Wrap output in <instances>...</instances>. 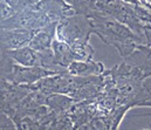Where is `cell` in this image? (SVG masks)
Masks as SVG:
<instances>
[{"label":"cell","instance_id":"cell-11","mask_svg":"<svg viewBox=\"0 0 151 130\" xmlns=\"http://www.w3.org/2000/svg\"><path fill=\"white\" fill-rule=\"evenodd\" d=\"M142 130H151V126H149L148 128H145V129H142Z\"/></svg>","mask_w":151,"mask_h":130},{"label":"cell","instance_id":"cell-5","mask_svg":"<svg viewBox=\"0 0 151 130\" xmlns=\"http://www.w3.org/2000/svg\"><path fill=\"white\" fill-rule=\"evenodd\" d=\"M8 56L12 61L22 67H40V60L37 50L32 49L31 47H21L18 49L7 50Z\"/></svg>","mask_w":151,"mask_h":130},{"label":"cell","instance_id":"cell-9","mask_svg":"<svg viewBox=\"0 0 151 130\" xmlns=\"http://www.w3.org/2000/svg\"><path fill=\"white\" fill-rule=\"evenodd\" d=\"M14 14H15V12H14L5 1H1V2H0V28H1L2 25H4L9 18H12Z\"/></svg>","mask_w":151,"mask_h":130},{"label":"cell","instance_id":"cell-4","mask_svg":"<svg viewBox=\"0 0 151 130\" xmlns=\"http://www.w3.org/2000/svg\"><path fill=\"white\" fill-rule=\"evenodd\" d=\"M124 62L136 68L143 79L151 78V48L144 45L137 46V48L129 54Z\"/></svg>","mask_w":151,"mask_h":130},{"label":"cell","instance_id":"cell-7","mask_svg":"<svg viewBox=\"0 0 151 130\" xmlns=\"http://www.w3.org/2000/svg\"><path fill=\"white\" fill-rule=\"evenodd\" d=\"M74 103L75 101L66 94H50L47 95L45 100V106H47L48 109L56 116L67 114Z\"/></svg>","mask_w":151,"mask_h":130},{"label":"cell","instance_id":"cell-12","mask_svg":"<svg viewBox=\"0 0 151 130\" xmlns=\"http://www.w3.org/2000/svg\"><path fill=\"white\" fill-rule=\"evenodd\" d=\"M1 1H4V0H0V2H1Z\"/></svg>","mask_w":151,"mask_h":130},{"label":"cell","instance_id":"cell-8","mask_svg":"<svg viewBox=\"0 0 151 130\" xmlns=\"http://www.w3.org/2000/svg\"><path fill=\"white\" fill-rule=\"evenodd\" d=\"M18 130H40L39 123L29 116H22L13 120Z\"/></svg>","mask_w":151,"mask_h":130},{"label":"cell","instance_id":"cell-6","mask_svg":"<svg viewBox=\"0 0 151 130\" xmlns=\"http://www.w3.org/2000/svg\"><path fill=\"white\" fill-rule=\"evenodd\" d=\"M67 73L73 76H93L102 75L104 67L100 62L91 61H74L67 67Z\"/></svg>","mask_w":151,"mask_h":130},{"label":"cell","instance_id":"cell-3","mask_svg":"<svg viewBox=\"0 0 151 130\" xmlns=\"http://www.w3.org/2000/svg\"><path fill=\"white\" fill-rule=\"evenodd\" d=\"M49 75H54V74L43 69L42 67H22L14 63L8 82H12L15 85L33 86L39 80Z\"/></svg>","mask_w":151,"mask_h":130},{"label":"cell","instance_id":"cell-10","mask_svg":"<svg viewBox=\"0 0 151 130\" xmlns=\"http://www.w3.org/2000/svg\"><path fill=\"white\" fill-rule=\"evenodd\" d=\"M75 130H95L94 127L90 124V122H87V123H83L81 126H78Z\"/></svg>","mask_w":151,"mask_h":130},{"label":"cell","instance_id":"cell-2","mask_svg":"<svg viewBox=\"0 0 151 130\" xmlns=\"http://www.w3.org/2000/svg\"><path fill=\"white\" fill-rule=\"evenodd\" d=\"M93 33L94 28L89 18L80 14L60 20L55 29L58 40L66 42L70 47H82L89 45V37Z\"/></svg>","mask_w":151,"mask_h":130},{"label":"cell","instance_id":"cell-1","mask_svg":"<svg viewBox=\"0 0 151 130\" xmlns=\"http://www.w3.org/2000/svg\"><path fill=\"white\" fill-rule=\"evenodd\" d=\"M89 20L93 25L94 34L104 43L114 46L123 59L131 54L137 46L142 45L141 40L127 26L110 15L97 12L90 15Z\"/></svg>","mask_w":151,"mask_h":130}]
</instances>
